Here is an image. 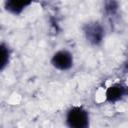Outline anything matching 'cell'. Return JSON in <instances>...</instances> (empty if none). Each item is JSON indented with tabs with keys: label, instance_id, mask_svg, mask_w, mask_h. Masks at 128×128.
<instances>
[{
	"label": "cell",
	"instance_id": "5",
	"mask_svg": "<svg viewBox=\"0 0 128 128\" xmlns=\"http://www.w3.org/2000/svg\"><path fill=\"white\" fill-rule=\"evenodd\" d=\"M33 2L34 0H4V8L8 13L17 16L22 14Z\"/></svg>",
	"mask_w": 128,
	"mask_h": 128
},
{
	"label": "cell",
	"instance_id": "6",
	"mask_svg": "<svg viewBox=\"0 0 128 128\" xmlns=\"http://www.w3.org/2000/svg\"><path fill=\"white\" fill-rule=\"evenodd\" d=\"M10 58H11V49L7 44L3 42L1 44V64H0L1 71H3L9 65Z\"/></svg>",
	"mask_w": 128,
	"mask_h": 128
},
{
	"label": "cell",
	"instance_id": "2",
	"mask_svg": "<svg viewBox=\"0 0 128 128\" xmlns=\"http://www.w3.org/2000/svg\"><path fill=\"white\" fill-rule=\"evenodd\" d=\"M86 41L92 46H100L105 38L104 26L98 21H90L82 27Z\"/></svg>",
	"mask_w": 128,
	"mask_h": 128
},
{
	"label": "cell",
	"instance_id": "7",
	"mask_svg": "<svg viewBox=\"0 0 128 128\" xmlns=\"http://www.w3.org/2000/svg\"><path fill=\"white\" fill-rule=\"evenodd\" d=\"M104 10L107 15L115 16L118 13L119 5L116 0H104Z\"/></svg>",
	"mask_w": 128,
	"mask_h": 128
},
{
	"label": "cell",
	"instance_id": "4",
	"mask_svg": "<svg viewBox=\"0 0 128 128\" xmlns=\"http://www.w3.org/2000/svg\"><path fill=\"white\" fill-rule=\"evenodd\" d=\"M128 97V85L116 82L110 85L105 91V100L110 104H115Z\"/></svg>",
	"mask_w": 128,
	"mask_h": 128
},
{
	"label": "cell",
	"instance_id": "1",
	"mask_svg": "<svg viewBox=\"0 0 128 128\" xmlns=\"http://www.w3.org/2000/svg\"><path fill=\"white\" fill-rule=\"evenodd\" d=\"M65 124L69 128H87L90 125V115L83 106H71L65 113Z\"/></svg>",
	"mask_w": 128,
	"mask_h": 128
},
{
	"label": "cell",
	"instance_id": "3",
	"mask_svg": "<svg viewBox=\"0 0 128 128\" xmlns=\"http://www.w3.org/2000/svg\"><path fill=\"white\" fill-rule=\"evenodd\" d=\"M51 65L58 71H68L73 67V54L67 49H60L56 51L51 57Z\"/></svg>",
	"mask_w": 128,
	"mask_h": 128
}]
</instances>
